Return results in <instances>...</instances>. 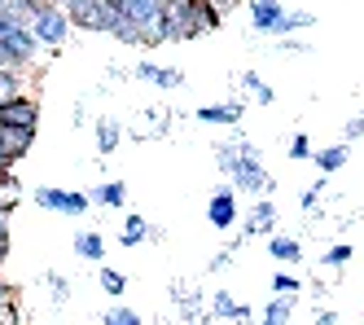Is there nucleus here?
I'll return each instance as SVG.
<instances>
[{
    "label": "nucleus",
    "mask_w": 364,
    "mask_h": 325,
    "mask_svg": "<svg viewBox=\"0 0 364 325\" xmlns=\"http://www.w3.org/2000/svg\"><path fill=\"white\" fill-rule=\"evenodd\" d=\"M167 26H171V40H193L202 31H215L220 14L206 0H176V5H167Z\"/></svg>",
    "instance_id": "f257e3e1"
},
{
    "label": "nucleus",
    "mask_w": 364,
    "mask_h": 325,
    "mask_svg": "<svg viewBox=\"0 0 364 325\" xmlns=\"http://www.w3.org/2000/svg\"><path fill=\"white\" fill-rule=\"evenodd\" d=\"M228 185L237 189V194H250V198H268L272 189H277L272 172L264 167V154H259L250 141L242 145V158H237V167L228 172Z\"/></svg>",
    "instance_id": "f03ea898"
},
{
    "label": "nucleus",
    "mask_w": 364,
    "mask_h": 325,
    "mask_svg": "<svg viewBox=\"0 0 364 325\" xmlns=\"http://www.w3.org/2000/svg\"><path fill=\"white\" fill-rule=\"evenodd\" d=\"M31 31H36L40 48H62V44H66V36L75 31V26H70V18H66V9H62V5L44 0V5L31 14Z\"/></svg>",
    "instance_id": "7ed1b4c3"
},
{
    "label": "nucleus",
    "mask_w": 364,
    "mask_h": 325,
    "mask_svg": "<svg viewBox=\"0 0 364 325\" xmlns=\"http://www.w3.org/2000/svg\"><path fill=\"white\" fill-rule=\"evenodd\" d=\"M36 202L44 211H58V215H84L92 207V194L84 189H58V185H40L36 189Z\"/></svg>",
    "instance_id": "20e7f679"
},
{
    "label": "nucleus",
    "mask_w": 364,
    "mask_h": 325,
    "mask_svg": "<svg viewBox=\"0 0 364 325\" xmlns=\"http://www.w3.org/2000/svg\"><path fill=\"white\" fill-rule=\"evenodd\" d=\"M66 18L70 26H84V31H110V5L106 0H66Z\"/></svg>",
    "instance_id": "39448f33"
},
{
    "label": "nucleus",
    "mask_w": 364,
    "mask_h": 325,
    "mask_svg": "<svg viewBox=\"0 0 364 325\" xmlns=\"http://www.w3.org/2000/svg\"><path fill=\"white\" fill-rule=\"evenodd\" d=\"M206 225L228 233L232 225H237V189L232 185H220L211 198H206Z\"/></svg>",
    "instance_id": "423d86ee"
},
{
    "label": "nucleus",
    "mask_w": 364,
    "mask_h": 325,
    "mask_svg": "<svg viewBox=\"0 0 364 325\" xmlns=\"http://www.w3.org/2000/svg\"><path fill=\"white\" fill-rule=\"evenodd\" d=\"M106 5H110V14H119V18H132L136 26H141V31H145V26H154V22H159L163 18V0H106ZM145 48V44H141Z\"/></svg>",
    "instance_id": "0eeeda50"
},
{
    "label": "nucleus",
    "mask_w": 364,
    "mask_h": 325,
    "mask_svg": "<svg viewBox=\"0 0 364 325\" xmlns=\"http://www.w3.org/2000/svg\"><path fill=\"white\" fill-rule=\"evenodd\" d=\"M36 145V128H18V123H0V158L5 162H14V158H22Z\"/></svg>",
    "instance_id": "6e6552de"
},
{
    "label": "nucleus",
    "mask_w": 364,
    "mask_h": 325,
    "mask_svg": "<svg viewBox=\"0 0 364 325\" xmlns=\"http://www.w3.org/2000/svg\"><path fill=\"white\" fill-rule=\"evenodd\" d=\"M0 123H18V128H40V101L31 93H22L14 101L0 105Z\"/></svg>",
    "instance_id": "1a4fd4ad"
},
{
    "label": "nucleus",
    "mask_w": 364,
    "mask_h": 325,
    "mask_svg": "<svg viewBox=\"0 0 364 325\" xmlns=\"http://www.w3.org/2000/svg\"><path fill=\"white\" fill-rule=\"evenodd\" d=\"M132 75H136V79H145V84H154V88H163V93H171V88L185 84V71H176V66H159V62H145V58L132 66Z\"/></svg>",
    "instance_id": "9d476101"
},
{
    "label": "nucleus",
    "mask_w": 364,
    "mask_h": 325,
    "mask_svg": "<svg viewBox=\"0 0 364 325\" xmlns=\"http://www.w3.org/2000/svg\"><path fill=\"white\" fill-rule=\"evenodd\" d=\"M259 233H277V202L272 198H255L250 215L242 220V237H259Z\"/></svg>",
    "instance_id": "9b49d317"
},
{
    "label": "nucleus",
    "mask_w": 364,
    "mask_h": 325,
    "mask_svg": "<svg viewBox=\"0 0 364 325\" xmlns=\"http://www.w3.org/2000/svg\"><path fill=\"white\" fill-rule=\"evenodd\" d=\"M281 18H285V5H281V0H250V22H255V31L277 36V31H281Z\"/></svg>",
    "instance_id": "f8f14e48"
},
{
    "label": "nucleus",
    "mask_w": 364,
    "mask_h": 325,
    "mask_svg": "<svg viewBox=\"0 0 364 325\" xmlns=\"http://www.w3.org/2000/svg\"><path fill=\"white\" fill-rule=\"evenodd\" d=\"M211 316H220V321H237V325H250V321H255V308H250V304H237L228 290H215V294H211Z\"/></svg>",
    "instance_id": "ddd939ff"
},
{
    "label": "nucleus",
    "mask_w": 364,
    "mask_h": 325,
    "mask_svg": "<svg viewBox=\"0 0 364 325\" xmlns=\"http://www.w3.org/2000/svg\"><path fill=\"white\" fill-rule=\"evenodd\" d=\"M246 115V101H215V105H202L198 119L202 123H215V128H237Z\"/></svg>",
    "instance_id": "4468645a"
},
{
    "label": "nucleus",
    "mask_w": 364,
    "mask_h": 325,
    "mask_svg": "<svg viewBox=\"0 0 364 325\" xmlns=\"http://www.w3.org/2000/svg\"><path fill=\"white\" fill-rule=\"evenodd\" d=\"M347 158H351V145H347V141L325 145V150H316V154H311V162H316V172H321V176L343 172V167H347Z\"/></svg>",
    "instance_id": "2eb2a0df"
},
{
    "label": "nucleus",
    "mask_w": 364,
    "mask_h": 325,
    "mask_svg": "<svg viewBox=\"0 0 364 325\" xmlns=\"http://www.w3.org/2000/svg\"><path fill=\"white\" fill-rule=\"evenodd\" d=\"M268 255L277 264H303V242L290 237V233H272L268 237Z\"/></svg>",
    "instance_id": "dca6fc26"
},
{
    "label": "nucleus",
    "mask_w": 364,
    "mask_h": 325,
    "mask_svg": "<svg viewBox=\"0 0 364 325\" xmlns=\"http://www.w3.org/2000/svg\"><path fill=\"white\" fill-rule=\"evenodd\" d=\"M294 304L290 294H272V299L264 304V312H259V325H290L294 321Z\"/></svg>",
    "instance_id": "f3484780"
},
{
    "label": "nucleus",
    "mask_w": 364,
    "mask_h": 325,
    "mask_svg": "<svg viewBox=\"0 0 364 325\" xmlns=\"http://www.w3.org/2000/svg\"><path fill=\"white\" fill-rule=\"evenodd\" d=\"M70 247H75V255H80V259H92V264H101V259H106V237H101L97 229L75 233V237H70Z\"/></svg>",
    "instance_id": "a211bd4d"
},
{
    "label": "nucleus",
    "mask_w": 364,
    "mask_h": 325,
    "mask_svg": "<svg viewBox=\"0 0 364 325\" xmlns=\"http://www.w3.org/2000/svg\"><path fill=\"white\" fill-rule=\"evenodd\" d=\"M123 141V123L119 119H97V154H114Z\"/></svg>",
    "instance_id": "6ab92c4d"
},
{
    "label": "nucleus",
    "mask_w": 364,
    "mask_h": 325,
    "mask_svg": "<svg viewBox=\"0 0 364 325\" xmlns=\"http://www.w3.org/2000/svg\"><path fill=\"white\" fill-rule=\"evenodd\" d=\"M92 202H101V207H114V211H119V207L127 202V185H123V180H101V185L92 189Z\"/></svg>",
    "instance_id": "aec40b11"
},
{
    "label": "nucleus",
    "mask_w": 364,
    "mask_h": 325,
    "mask_svg": "<svg viewBox=\"0 0 364 325\" xmlns=\"http://www.w3.org/2000/svg\"><path fill=\"white\" fill-rule=\"evenodd\" d=\"M149 233H154L149 220H141V215H127V220H123V233H119V247H141Z\"/></svg>",
    "instance_id": "412c9836"
},
{
    "label": "nucleus",
    "mask_w": 364,
    "mask_h": 325,
    "mask_svg": "<svg viewBox=\"0 0 364 325\" xmlns=\"http://www.w3.org/2000/svg\"><path fill=\"white\" fill-rule=\"evenodd\" d=\"M106 36H114L119 44H136L141 48V26L132 22V18H119V14H110V31Z\"/></svg>",
    "instance_id": "4be33fe9"
},
{
    "label": "nucleus",
    "mask_w": 364,
    "mask_h": 325,
    "mask_svg": "<svg viewBox=\"0 0 364 325\" xmlns=\"http://www.w3.org/2000/svg\"><path fill=\"white\" fill-rule=\"evenodd\" d=\"M27 93V84H22V71H9V66H0V105L14 101Z\"/></svg>",
    "instance_id": "5701e85b"
},
{
    "label": "nucleus",
    "mask_w": 364,
    "mask_h": 325,
    "mask_svg": "<svg viewBox=\"0 0 364 325\" xmlns=\"http://www.w3.org/2000/svg\"><path fill=\"white\" fill-rule=\"evenodd\" d=\"M307 26H316V14H307V9H285L277 36H294V31H307Z\"/></svg>",
    "instance_id": "b1692460"
},
{
    "label": "nucleus",
    "mask_w": 364,
    "mask_h": 325,
    "mask_svg": "<svg viewBox=\"0 0 364 325\" xmlns=\"http://www.w3.org/2000/svg\"><path fill=\"white\" fill-rule=\"evenodd\" d=\"M242 88H246L259 105H272V101H277V93H272V88H268V84H264V79H259L255 71H242Z\"/></svg>",
    "instance_id": "393cba45"
},
{
    "label": "nucleus",
    "mask_w": 364,
    "mask_h": 325,
    "mask_svg": "<svg viewBox=\"0 0 364 325\" xmlns=\"http://www.w3.org/2000/svg\"><path fill=\"white\" fill-rule=\"evenodd\" d=\"M97 282H101V290H106L110 299H123V290H127V277L119 273V268H101V273H97Z\"/></svg>",
    "instance_id": "a878e982"
},
{
    "label": "nucleus",
    "mask_w": 364,
    "mask_h": 325,
    "mask_svg": "<svg viewBox=\"0 0 364 325\" xmlns=\"http://www.w3.org/2000/svg\"><path fill=\"white\" fill-rule=\"evenodd\" d=\"M355 259V247L351 242H333V247L325 251V268H347Z\"/></svg>",
    "instance_id": "bb28decb"
},
{
    "label": "nucleus",
    "mask_w": 364,
    "mask_h": 325,
    "mask_svg": "<svg viewBox=\"0 0 364 325\" xmlns=\"http://www.w3.org/2000/svg\"><path fill=\"white\" fill-rule=\"evenodd\" d=\"M101 325H141V312H132V308L114 304V308H106V312H101Z\"/></svg>",
    "instance_id": "cd10ccee"
},
{
    "label": "nucleus",
    "mask_w": 364,
    "mask_h": 325,
    "mask_svg": "<svg viewBox=\"0 0 364 325\" xmlns=\"http://www.w3.org/2000/svg\"><path fill=\"white\" fill-rule=\"evenodd\" d=\"M44 286H48V299H53V308H66V299H70V282L58 277V273H48Z\"/></svg>",
    "instance_id": "c85d7f7f"
},
{
    "label": "nucleus",
    "mask_w": 364,
    "mask_h": 325,
    "mask_svg": "<svg viewBox=\"0 0 364 325\" xmlns=\"http://www.w3.org/2000/svg\"><path fill=\"white\" fill-rule=\"evenodd\" d=\"M272 294H290V299H299L303 294V282L294 273H272Z\"/></svg>",
    "instance_id": "c756f323"
},
{
    "label": "nucleus",
    "mask_w": 364,
    "mask_h": 325,
    "mask_svg": "<svg viewBox=\"0 0 364 325\" xmlns=\"http://www.w3.org/2000/svg\"><path fill=\"white\" fill-rule=\"evenodd\" d=\"M311 154H316V150H311V141L303 137V132H294V141H290V158H294V162H311Z\"/></svg>",
    "instance_id": "7c9ffc66"
},
{
    "label": "nucleus",
    "mask_w": 364,
    "mask_h": 325,
    "mask_svg": "<svg viewBox=\"0 0 364 325\" xmlns=\"http://www.w3.org/2000/svg\"><path fill=\"white\" fill-rule=\"evenodd\" d=\"M9 255V202H0V259Z\"/></svg>",
    "instance_id": "2f4dec72"
},
{
    "label": "nucleus",
    "mask_w": 364,
    "mask_h": 325,
    "mask_svg": "<svg viewBox=\"0 0 364 325\" xmlns=\"http://www.w3.org/2000/svg\"><path fill=\"white\" fill-rule=\"evenodd\" d=\"M360 137H364V110H360V115H351V119H347V128H343V141H347V145H351V141H360Z\"/></svg>",
    "instance_id": "473e14b6"
},
{
    "label": "nucleus",
    "mask_w": 364,
    "mask_h": 325,
    "mask_svg": "<svg viewBox=\"0 0 364 325\" xmlns=\"http://www.w3.org/2000/svg\"><path fill=\"white\" fill-rule=\"evenodd\" d=\"M321 189H325V185H311V189H303V198H299V207H303L307 215H311V211H321Z\"/></svg>",
    "instance_id": "72a5a7b5"
},
{
    "label": "nucleus",
    "mask_w": 364,
    "mask_h": 325,
    "mask_svg": "<svg viewBox=\"0 0 364 325\" xmlns=\"http://www.w3.org/2000/svg\"><path fill=\"white\" fill-rule=\"evenodd\" d=\"M311 325H338V312L333 308H321L316 316H311Z\"/></svg>",
    "instance_id": "f704fd0d"
},
{
    "label": "nucleus",
    "mask_w": 364,
    "mask_h": 325,
    "mask_svg": "<svg viewBox=\"0 0 364 325\" xmlns=\"http://www.w3.org/2000/svg\"><path fill=\"white\" fill-rule=\"evenodd\" d=\"M281 53H307V44H299L294 36H281Z\"/></svg>",
    "instance_id": "c9c22d12"
},
{
    "label": "nucleus",
    "mask_w": 364,
    "mask_h": 325,
    "mask_svg": "<svg viewBox=\"0 0 364 325\" xmlns=\"http://www.w3.org/2000/svg\"><path fill=\"white\" fill-rule=\"evenodd\" d=\"M9 308H14V290L0 282V312H9Z\"/></svg>",
    "instance_id": "e433bc0d"
},
{
    "label": "nucleus",
    "mask_w": 364,
    "mask_h": 325,
    "mask_svg": "<svg viewBox=\"0 0 364 325\" xmlns=\"http://www.w3.org/2000/svg\"><path fill=\"white\" fill-rule=\"evenodd\" d=\"M5 167H9V162H5V158H0V172H5Z\"/></svg>",
    "instance_id": "4c0bfd02"
},
{
    "label": "nucleus",
    "mask_w": 364,
    "mask_h": 325,
    "mask_svg": "<svg viewBox=\"0 0 364 325\" xmlns=\"http://www.w3.org/2000/svg\"><path fill=\"white\" fill-rule=\"evenodd\" d=\"M163 5H176V0H163Z\"/></svg>",
    "instance_id": "58836bf2"
},
{
    "label": "nucleus",
    "mask_w": 364,
    "mask_h": 325,
    "mask_svg": "<svg viewBox=\"0 0 364 325\" xmlns=\"http://www.w3.org/2000/svg\"><path fill=\"white\" fill-rule=\"evenodd\" d=\"M53 5H66V0H53Z\"/></svg>",
    "instance_id": "ea45409f"
},
{
    "label": "nucleus",
    "mask_w": 364,
    "mask_h": 325,
    "mask_svg": "<svg viewBox=\"0 0 364 325\" xmlns=\"http://www.w3.org/2000/svg\"><path fill=\"white\" fill-rule=\"evenodd\" d=\"M185 325H198V321H185Z\"/></svg>",
    "instance_id": "a19ab883"
}]
</instances>
